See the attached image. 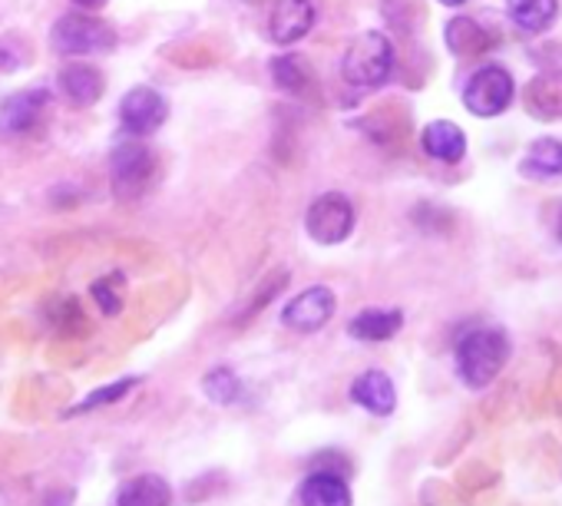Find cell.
I'll use <instances>...</instances> for the list:
<instances>
[{"mask_svg":"<svg viewBox=\"0 0 562 506\" xmlns=\"http://www.w3.org/2000/svg\"><path fill=\"white\" fill-rule=\"evenodd\" d=\"M509 355H513V345L503 327H473L457 342L454 361H457L460 381L470 391H483L500 378Z\"/></svg>","mask_w":562,"mask_h":506,"instance_id":"cell-1","label":"cell"},{"mask_svg":"<svg viewBox=\"0 0 562 506\" xmlns=\"http://www.w3.org/2000/svg\"><path fill=\"white\" fill-rule=\"evenodd\" d=\"M394 73V47L385 34L378 31H367L360 34L344 60H341V77L344 83L357 87V90H370V87H381L388 83V77Z\"/></svg>","mask_w":562,"mask_h":506,"instance_id":"cell-2","label":"cell"},{"mask_svg":"<svg viewBox=\"0 0 562 506\" xmlns=\"http://www.w3.org/2000/svg\"><path fill=\"white\" fill-rule=\"evenodd\" d=\"M54 50L64 57H90V54H106L116 47V31L90 14H67L54 24L50 31Z\"/></svg>","mask_w":562,"mask_h":506,"instance_id":"cell-3","label":"cell"},{"mask_svg":"<svg viewBox=\"0 0 562 506\" xmlns=\"http://www.w3.org/2000/svg\"><path fill=\"white\" fill-rule=\"evenodd\" d=\"M152 169H156V159L149 152L146 142H139L136 136L133 139H119L113 146V156H110V173H113V186L123 199H136L149 180H152Z\"/></svg>","mask_w":562,"mask_h":506,"instance_id":"cell-4","label":"cell"},{"mask_svg":"<svg viewBox=\"0 0 562 506\" xmlns=\"http://www.w3.org/2000/svg\"><path fill=\"white\" fill-rule=\"evenodd\" d=\"M513 77L503 70V67H483L470 77L467 90H463V106L480 116V119H490V116H500L509 103H513Z\"/></svg>","mask_w":562,"mask_h":506,"instance_id":"cell-5","label":"cell"},{"mask_svg":"<svg viewBox=\"0 0 562 506\" xmlns=\"http://www.w3.org/2000/svg\"><path fill=\"white\" fill-rule=\"evenodd\" d=\"M305 229L318 245H341L354 232V206L341 193H328L311 203Z\"/></svg>","mask_w":562,"mask_h":506,"instance_id":"cell-6","label":"cell"},{"mask_svg":"<svg viewBox=\"0 0 562 506\" xmlns=\"http://www.w3.org/2000/svg\"><path fill=\"white\" fill-rule=\"evenodd\" d=\"M337 311V295L328 285H311L305 291H298L285 308H282V324L301 334L321 331Z\"/></svg>","mask_w":562,"mask_h":506,"instance_id":"cell-7","label":"cell"},{"mask_svg":"<svg viewBox=\"0 0 562 506\" xmlns=\"http://www.w3.org/2000/svg\"><path fill=\"white\" fill-rule=\"evenodd\" d=\"M165 100L162 93H156L152 87H136L123 96L119 103V116H123V126L133 133V136H149L156 133L162 123H165Z\"/></svg>","mask_w":562,"mask_h":506,"instance_id":"cell-8","label":"cell"},{"mask_svg":"<svg viewBox=\"0 0 562 506\" xmlns=\"http://www.w3.org/2000/svg\"><path fill=\"white\" fill-rule=\"evenodd\" d=\"M351 401L374 417H391L398 411V388L388 371H364L351 384Z\"/></svg>","mask_w":562,"mask_h":506,"instance_id":"cell-9","label":"cell"},{"mask_svg":"<svg viewBox=\"0 0 562 506\" xmlns=\"http://www.w3.org/2000/svg\"><path fill=\"white\" fill-rule=\"evenodd\" d=\"M311 27H314L311 0H275L268 21V34L275 44H298L301 37H308Z\"/></svg>","mask_w":562,"mask_h":506,"instance_id":"cell-10","label":"cell"},{"mask_svg":"<svg viewBox=\"0 0 562 506\" xmlns=\"http://www.w3.org/2000/svg\"><path fill=\"white\" fill-rule=\"evenodd\" d=\"M301 506H354L351 486L344 473L334 470H311L298 486Z\"/></svg>","mask_w":562,"mask_h":506,"instance_id":"cell-11","label":"cell"},{"mask_svg":"<svg viewBox=\"0 0 562 506\" xmlns=\"http://www.w3.org/2000/svg\"><path fill=\"white\" fill-rule=\"evenodd\" d=\"M50 103V93L44 87H34V90H21L14 96H8L4 103H0V129L4 133H24L31 129L44 106Z\"/></svg>","mask_w":562,"mask_h":506,"instance_id":"cell-12","label":"cell"},{"mask_svg":"<svg viewBox=\"0 0 562 506\" xmlns=\"http://www.w3.org/2000/svg\"><path fill=\"white\" fill-rule=\"evenodd\" d=\"M526 110L536 119H549V123L562 119V67L546 70V73L529 80V87H526Z\"/></svg>","mask_w":562,"mask_h":506,"instance_id":"cell-13","label":"cell"},{"mask_svg":"<svg viewBox=\"0 0 562 506\" xmlns=\"http://www.w3.org/2000/svg\"><path fill=\"white\" fill-rule=\"evenodd\" d=\"M401 327H404V314L398 308H367L351 318L347 334L357 337V342L378 345V342H391Z\"/></svg>","mask_w":562,"mask_h":506,"instance_id":"cell-14","label":"cell"},{"mask_svg":"<svg viewBox=\"0 0 562 506\" xmlns=\"http://www.w3.org/2000/svg\"><path fill=\"white\" fill-rule=\"evenodd\" d=\"M116 506H172V486L159 473H136L119 483Z\"/></svg>","mask_w":562,"mask_h":506,"instance_id":"cell-15","label":"cell"},{"mask_svg":"<svg viewBox=\"0 0 562 506\" xmlns=\"http://www.w3.org/2000/svg\"><path fill=\"white\" fill-rule=\"evenodd\" d=\"M421 146H424L427 156H434V159H440V162H460L463 152H467V136H463V129H460L457 123L437 119V123H431V126L424 129Z\"/></svg>","mask_w":562,"mask_h":506,"instance_id":"cell-16","label":"cell"},{"mask_svg":"<svg viewBox=\"0 0 562 506\" xmlns=\"http://www.w3.org/2000/svg\"><path fill=\"white\" fill-rule=\"evenodd\" d=\"M60 90L77 106H93L103 96V73L90 64H70L60 73Z\"/></svg>","mask_w":562,"mask_h":506,"instance_id":"cell-17","label":"cell"},{"mask_svg":"<svg viewBox=\"0 0 562 506\" xmlns=\"http://www.w3.org/2000/svg\"><path fill=\"white\" fill-rule=\"evenodd\" d=\"M519 173L529 180H559L562 176V142L536 139L519 162Z\"/></svg>","mask_w":562,"mask_h":506,"instance_id":"cell-18","label":"cell"},{"mask_svg":"<svg viewBox=\"0 0 562 506\" xmlns=\"http://www.w3.org/2000/svg\"><path fill=\"white\" fill-rule=\"evenodd\" d=\"M506 11H509L516 27H523L529 34H539L555 21L559 0H506Z\"/></svg>","mask_w":562,"mask_h":506,"instance_id":"cell-19","label":"cell"},{"mask_svg":"<svg viewBox=\"0 0 562 506\" xmlns=\"http://www.w3.org/2000/svg\"><path fill=\"white\" fill-rule=\"evenodd\" d=\"M490 44H493L490 34H486L477 21H470V18H454V21L447 24V47H450L457 57H477V54H483Z\"/></svg>","mask_w":562,"mask_h":506,"instance_id":"cell-20","label":"cell"},{"mask_svg":"<svg viewBox=\"0 0 562 506\" xmlns=\"http://www.w3.org/2000/svg\"><path fill=\"white\" fill-rule=\"evenodd\" d=\"M136 384H139V378H119V381H110V384H103V388L90 391L83 401H77V404L67 411V417L93 414V411H100V407H113V404L126 401V398L133 394V388H136Z\"/></svg>","mask_w":562,"mask_h":506,"instance_id":"cell-21","label":"cell"},{"mask_svg":"<svg viewBox=\"0 0 562 506\" xmlns=\"http://www.w3.org/2000/svg\"><path fill=\"white\" fill-rule=\"evenodd\" d=\"M90 295L96 301V308L103 314H119L123 304H126V275L123 272H113V275H103L90 285Z\"/></svg>","mask_w":562,"mask_h":506,"instance_id":"cell-22","label":"cell"},{"mask_svg":"<svg viewBox=\"0 0 562 506\" xmlns=\"http://www.w3.org/2000/svg\"><path fill=\"white\" fill-rule=\"evenodd\" d=\"M203 391H206V398L213 401V404H219V407H229V404H236L239 401V394H242V381H239V375L232 371V368H213L206 378H203Z\"/></svg>","mask_w":562,"mask_h":506,"instance_id":"cell-23","label":"cell"},{"mask_svg":"<svg viewBox=\"0 0 562 506\" xmlns=\"http://www.w3.org/2000/svg\"><path fill=\"white\" fill-rule=\"evenodd\" d=\"M272 77L288 93H305L311 87V70H308L305 57H275L272 60Z\"/></svg>","mask_w":562,"mask_h":506,"instance_id":"cell-24","label":"cell"},{"mask_svg":"<svg viewBox=\"0 0 562 506\" xmlns=\"http://www.w3.org/2000/svg\"><path fill=\"white\" fill-rule=\"evenodd\" d=\"M50 324H54V331L73 334V337L87 334V327H90V321H87V314H83V308H80L77 298H60V301H54V304H50Z\"/></svg>","mask_w":562,"mask_h":506,"instance_id":"cell-25","label":"cell"},{"mask_svg":"<svg viewBox=\"0 0 562 506\" xmlns=\"http://www.w3.org/2000/svg\"><path fill=\"white\" fill-rule=\"evenodd\" d=\"M73 499H77V490L73 486H60V490H50L41 506H73Z\"/></svg>","mask_w":562,"mask_h":506,"instance_id":"cell-26","label":"cell"},{"mask_svg":"<svg viewBox=\"0 0 562 506\" xmlns=\"http://www.w3.org/2000/svg\"><path fill=\"white\" fill-rule=\"evenodd\" d=\"M21 67V57L11 50V47H4V44H0V70H8V73H14Z\"/></svg>","mask_w":562,"mask_h":506,"instance_id":"cell-27","label":"cell"},{"mask_svg":"<svg viewBox=\"0 0 562 506\" xmlns=\"http://www.w3.org/2000/svg\"><path fill=\"white\" fill-rule=\"evenodd\" d=\"M77 8H83V11H96V8H103L106 0H73Z\"/></svg>","mask_w":562,"mask_h":506,"instance_id":"cell-28","label":"cell"},{"mask_svg":"<svg viewBox=\"0 0 562 506\" xmlns=\"http://www.w3.org/2000/svg\"><path fill=\"white\" fill-rule=\"evenodd\" d=\"M440 4H447V8H460L463 0H440Z\"/></svg>","mask_w":562,"mask_h":506,"instance_id":"cell-29","label":"cell"},{"mask_svg":"<svg viewBox=\"0 0 562 506\" xmlns=\"http://www.w3.org/2000/svg\"><path fill=\"white\" fill-rule=\"evenodd\" d=\"M555 235H559V242H562V212H559V226H555Z\"/></svg>","mask_w":562,"mask_h":506,"instance_id":"cell-30","label":"cell"}]
</instances>
